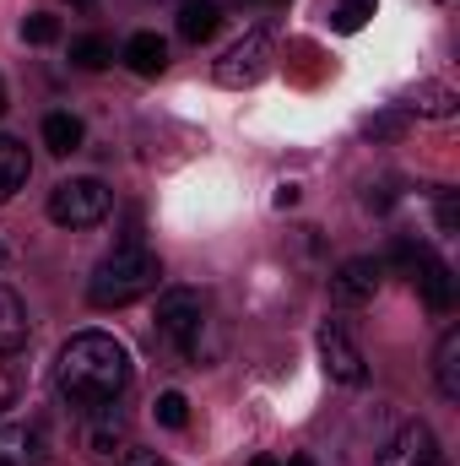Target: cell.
<instances>
[{"label":"cell","instance_id":"cb8c5ba5","mask_svg":"<svg viewBox=\"0 0 460 466\" xmlns=\"http://www.w3.org/2000/svg\"><path fill=\"white\" fill-rule=\"evenodd\" d=\"M11 407H16V374H11V369H0V418H5Z\"/></svg>","mask_w":460,"mask_h":466},{"label":"cell","instance_id":"7c38bea8","mask_svg":"<svg viewBox=\"0 0 460 466\" xmlns=\"http://www.w3.org/2000/svg\"><path fill=\"white\" fill-rule=\"evenodd\" d=\"M401 109L417 115V119H455L460 115V93L455 87H445V82H417V87L406 93Z\"/></svg>","mask_w":460,"mask_h":466},{"label":"cell","instance_id":"7a4b0ae2","mask_svg":"<svg viewBox=\"0 0 460 466\" xmlns=\"http://www.w3.org/2000/svg\"><path fill=\"white\" fill-rule=\"evenodd\" d=\"M157 288H163V260L152 249H141V244H119L115 255H104L93 266V277H87V299L98 309H125V304H135V299H146Z\"/></svg>","mask_w":460,"mask_h":466},{"label":"cell","instance_id":"f546056e","mask_svg":"<svg viewBox=\"0 0 460 466\" xmlns=\"http://www.w3.org/2000/svg\"><path fill=\"white\" fill-rule=\"evenodd\" d=\"M71 5H82V11H93V5H98V0H71Z\"/></svg>","mask_w":460,"mask_h":466},{"label":"cell","instance_id":"9a60e30c","mask_svg":"<svg viewBox=\"0 0 460 466\" xmlns=\"http://www.w3.org/2000/svg\"><path fill=\"white\" fill-rule=\"evenodd\" d=\"M217 27H223V5L217 0H185L179 5V38L185 44H206V38H217Z\"/></svg>","mask_w":460,"mask_h":466},{"label":"cell","instance_id":"8992f818","mask_svg":"<svg viewBox=\"0 0 460 466\" xmlns=\"http://www.w3.org/2000/svg\"><path fill=\"white\" fill-rule=\"evenodd\" d=\"M82 451L93 461H115L130 451V412L119 401H93L82 407Z\"/></svg>","mask_w":460,"mask_h":466},{"label":"cell","instance_id":"484cf974","mask_svg":"<svg viewBox=\"0 0 460 466\" xmlns=\"http://www.w3.org/2000/svg\"><path fill=\"white\" fill-rule=\"evenodd\" d=\"M119 466H168V461H163L157 451H125V456H119Z\"/></svg>","mask_w":460,"mask_h":466},{"label":"cell","instance_id":"83f0119b","mask_svg":"<svg viewBox=\"0 0 460 466\" xmlns=\"http://www.w3.org/2000/svg\"><path fill=\"white\" fill-rule=\"evenodd\" d=\"M276 466H315L309 456H293V461H276Z\"/></svg>","mask_w":460,"mask_h":466},{"label":"cell","instance_id":"8fae6325","mask_svg":"<svg viewBox=\"0 0 460 466\" xmlns=\"http://www.w3.org/2000/svg\"><path fill=\"white\" fill-rule=\"evenodd\" d=\"M0 466H49L44 423H0Z\"/></svg>","mask_w":460,"mask_h":466},{"label":"cell","instance_id":"52a82bcc","mask_svg":"<svg viewBox=\"0 0 460 466\" xmlns=\"http://www.w3.org/2000/svg\"><path fill=\"white\" fill-rule=\"evenodd\" d=\"M271 55H276L271 33H265V27H249L238 44H228V55L217 60V82H223V87H255V82L271 71Z\"/></svg>","mask_w":460,"mask_h":466},{"label":"cell","instance_id":"30bf717a","mask_svg":"<svg viewBox=\"0 0 460 466\" xmlns=\"http://www.w3.org/2000/svg\"><path fill=\"white\" fill-rule=\"evenodd\" d=\"M374 466H445V445H439V434H434L428 423H406V429L379 451Z\"/></svg>","mask_w":460,"mask_h":466},{"label":"cell","instance_id":"603a6c76","mask_svg":"<svg viewBox=\"0 0 460 466\" xmlns=\"http://www.w3.org/2000/svg\"><path fill=\"white\" fill-rule=\"evenodd\" d=\"M439 233H455L460 228V212H455V190H439Z\"/></svg>","mask_w":460,"mask_h":466},{"label":"cell","instance_id":"ffe728a7","mask_svg":"<svg viewBox=\"0 0 460 466\" xmlns=\"http://www.w3.org/2000/svg\"><path fill=\"white\" fill-rule=\"evenodd\" d=\"M374 11H379V0H342V5L331 11V27H336V33H357V27H368Z\"/></svg>","mask_w":460,"mask_h":466},{"label":"cell","instance_id":"ac0fdd59","mask_svg":"<svg viewBox=\"0 0 460 466\" xmlns=\"http://www.w3.org/2000/svg\"><path fill=\"white\" fill-rule=\"evenodd\" d=\"M82 141H87V125H82L76 115H65V109H60V115L44 119V147H49L55 157H71V152H82Z\"/></svg>","mask_w":460,"mask_h":466},{"label":"cell","instance_id":"4316f807","mask_svg":"<svg viewBox=\"0 0 460 466\" xmlns=\"http://www.w3.org/2000/svg\"><path fill=\"white\" fill-rule=\"evenodd\" d=\"M276 207H298V185H282L276 190Z\"/></svg>","mask_w":460,"mask_h":466},{"label":"cell","instance_id":"2e32d148","mask_svg":"<svg viewBox=\"0 0 460 466\" xmlns=\"http://www.w3.org/2000/svg\"><path fill=\"white\" fill-rule=\"evenodd\" d=\"M27 179H33V157H27V147H22L16 136H0V207H5Z\"/></svg>","mask_w":460,"mask_h":466},{"label":"cell","instance_id":"277c9868","mask_svg":"<svg viewBox=\"0 0 460 466\" xmlns=\"http://www.w3.org/2000/svg\"><path fill=\"white\" fill-rule=\"evenodd\" d=\"M115 212V190L104 179H60L49 190V223L55 228H98Z\"/></svg>","mask_w":460,"mask_h":466},{"label":"cell","instance_id":"5b68a950","mask_svg":"<svg viewBox=\"0 0 460 466\" xmlns=\"http://www.w3.org/2000/svg\"><path fill=\"white\" fill-rule=\"evenodd\" d=\"M395 266L412 277V288L423 293V304L434 309V315H450L455 309V277H450V266L428 249V244H395Z\"/></svg>","mask_w":460,"mask_h":466},{"label":"cell","instance_id":"3957f363","mask_svg":"<svg viewBox=\"0 0 460 466\" xmlns=\"http://www.w3.org/2000/svg\"><path fill=\"white\" fill-rule=\"evenodd\" d=\"M201 331H206V299L195 288H168L157 299V342H168L185 358H201Z\"/></svg>","mask_w":460,"mask_h":466},{"label":"cell","instance_id":"4dcf8cb0","mask_svg":"<svg viewBox=\"0 0 460 466\" xmlns=\"http://www.w3.org/2000/svg\"><path fill=\"white\" fill-rule=\"evenodd\" d=\"M0 115H5V82H0Z\"/></svg>","mask_w":460,"mask_h":466},{"label":"cell","instance_id":"5bb4252c","mask_svg":"<svg viewBox=\"0 0 460 466\" xmlns=\"http://www.w3.org/2000/svg\"><path fill=\"white\" fill-rule=\"evenodd\" d=\"M119 60H125L135 76H163V66H168V44H163L157 33H130L125 49H119Z\"/></svg>","mask_w":460,"mask_h":466},{"label":"cell","instance_id":"44dd1931","mask_svg":"<svg viewBox=\"0 0 460 466\" xmlns=\"http://www.w3.org/2000/svg\"><path fill=\"white\" fill-rule=\"evenodd\" d=\"M22 38H27V44H55V38H60V16H49V11L22 16Z\"/></svg>","mask_w":460,"mask_h":466},{"label":"cell","instance_id":"4fadbf2b","mask_svg":"<svg viewBox=\"0 0 460 466\" xmlns=\"http://www.w3.org/2000/svg\"><path fill=\"white\" fill-rule=\"evenodd\" d=\"M27 337H33V320H27V304L11 293V288H0V358H11V352L27 348Z\"/></svg>","mask_w":460,"mask_h":466},{"label":"cell","instance_id":"1f68e13d","mask_svg":"<svg viewBox=\"0 0 460 466\" xmlns=\"http://www.w3.org/2000/svg\"><path fill=\"white\" fill-rule=\"evenodd\" d=\"M0 266H5V244H0Z\"/></svg>","mask_w":460,"mask_h":466},{"label":"cell","instance_id":"6da1fadb","mask_svg":"<svg viewBox=\"0 0 460 466\" xmlns=\"http://www.w3.org/2000/svg\"><path fill=\"white\" fill-rule=\"evenodd\" d=\"M135 380L130 348L109 331H76L60 358H55V385L71 407H93V401H119Z\"/></svg>","mask_w":460,"mask_h":466},{"label":"cell","instance_id":"e0dca14e","mask_svg":"<svg viewBox=\"0 0 460 466\" xmlns=\"http://www.w3.org/2000/svg\"><path fill=\"white\" fill-rule=\"evenodd\" d=\"M434 385H439L445 401H460V331L455 326H450V331L439 337V348H434Z\"/></svg>","mask_w":460,"mask_h":466},{"label":"cell","instance_id":"9c48e42d","mask_svg":"<svg viewBox=\"0 0 460 466\" xmlns=\"http://www.w3.org/2000/svg\"><path fill=\"white\" fill-rule=\"evenodd\" d=\"M379 282H385V266H379L374 255H352V260H342V266L331 271V299L346 304V309L374 304V299H379Z\"/></svg>","mask_w":460,"mask_h":466},{"label":"cell","instance_id":"f1b7e54d","mask_svg":"<svg viewBox=\"0 0 460 466\" xmlns=\"http://www.w3.org/2000/svg\"><path fill=\"white\" fill-rule=\"evenodd\" d=\"M249 466H276V461H271V456H255V461H249Z\"/></svg>","mask_w":460,"mask_h":466},{"label":"cell","instance_id":"d6986e66","mask_svg":"<svg viewBox=\"0 0 460 466\" xmlns=\"http://www.w3.org/2000/svg\"><path fill=\"white\" fill-rule=\"evenodd\" d=\"M71 60L82 71H104V66H115V44L104 33H82V38H71Z\"/></svg>","mask_w":460,"mask_h":466},{"label":"cell","instance_id":"ba28073f","mask_svg":"<svg viewBox=\"0 0 460 466\" xmlns=\"http://www.w3.org/2000/svg\"><path fill=\"white\" fill-rule=\"evenodd\" d=\"M320 363H325V374H331L336 385H346V390H363V385H368V358H363V348L346 337L342 320H325V326H320Z\"/></svg>","mask_w":460,"mask_h":466},{"label":"cell","instance_id":"7402d4cb","mask_svg":"<svg viewBox=\"0 0 460 466\" xmlns=\"http://www.w3.org/2000/svg\"><path fill=\"white\" fill-rule=\"evenodd\" d=\"M157 423H163V429H185V423H190V401H185L179 390H163V396H157Z\"/></svg>","mask_w":460,"mask_h":466},{"label":"cell","instance_id":"d4e9b609","mask_svg":"<svg viewBox=\"0 0 460 466\" xmlns=\"http://www.w3.org/2000/svg\"><path fill=\"white\" fill-rule=\"evenodd\" d=\"M363 130H368V136H395V130H401V115H374Z\"/></svg>","mask_w":460,"mask_h":466}]
</instances>
